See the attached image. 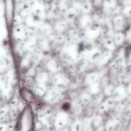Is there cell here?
Here are the masks:
<instances>
[{"mask_svg": "<svg viewBox=\"0 0 131 131\" xmlns=\"http://www.w3.org/2000/svg\"><path fill=\"white\" fill-rule=\"evenodd\" d=\"M36 113L33 107L26 105L16 119L15 131H36Z\"/></svg>", "mask_w": 131, "mask_h": 131, "instance_id": "cell-1", "label": "cell"}, {"mask_svg": "<svg viewBox=\"0 0 131 131\" xmlns=\"http://www.w3.org/2000/svg\"><path fill=\"white\" fill-rule=\"evenodd\" d=\"M67 92H65L57 87L50 86L44 96L42 98V101L45 104L55 107L60 105L64 100H65Z\"/></svg>", "mask_w": 131, "mask_h": 131, "instance_id": "cell-2", "label": "cell"}, {"mask_svg": "<svg viewBox=\"0 0 131 131\" xmlns=\"http://www.w3.org/2000/svg\"><path fill=\"white\" fill-rule=\"evenodd\" d=\"M72 114L69 110L60 109L54 111L53 120V128L55 130L69 127L72 121Z\"/></svg>", "mask_w": 131, "mask_h": 131, "instance_id": "cell-3", "label": "cell"}, {"mask_svg": "<svg viewBox=\"0 0 131 131\" xmlns=\"http://www.w3.org/2000/svg\"><path fill=\"white\" fill-rule=\"evenodd\" d=\"M71 83V77L65 70L55 73L51 77V86L57 87L65 92H68Z\"/></svg>", "mask_w": 131, "mask_h": 131, "instance_id": "cell-4", "label": "cell"}, {"mask_svg": "<svg viewBox=\"0 0 131 131\" xmlns=\"http://www.w3.org/2000/svg\"><path fill=\"white\" fill-rule=\"evenodd\" d=\"M35 32L27 28L24 24L13 25L12 28L11 36L13 42H24L31 33Z\"/></svg>", "mask_w": 131, "mask_h": 131, "instance_id": "cell-5", "label": "cell"}, {"mask_svg": "<svg viewBox=\"0 0 131 131\" xmlns=\"http://www.w3.org/2000/svg\"><path fill=\"white\" fill-rule=\"evenodd\" d=\"M20 98L27 104L33 106V105H37L42 102V100L38 98L31 89L26 87H22L19 89Z\"/></svg>", "mask_w": 131, "mask_h": 131, "instance_id": "cell-6", "label": "cell"}, {"mask_svg": "<svg viewBox=\"0 0 131 131\" xmlns=\"http://www.w3.org/2000/svg\"><path fill=\"white\" fill-rule=\"evenodd\" d=\"M111 24L114 32H125L129 26L127 20L122 14L111 17Z\"/></svg>", "mask_w": 131, "mask_h": 131, "instance_id": "cell-7", "label": "cell"}, {"mask_svg": "<svg viewBox=\"0 0 131 131\" xmlns=\"http://www.w3.org/2000/svg\"><path fill=\"white\" fill-rule=\"evenodd\" d=\"M116 104L117 103L113 96L105 97L102 103L97 108V111H98L97 113L101 114L103 116L107 115L111 112L115 110Z\"/></svg>", "mask_w": 131, "mask_h": 131, "instance_id": "cell-8", "label": "cell"}, {"mask_svg": "<svg viewBox=\"0 0 131 131\" xmlns=\"http://www.w3.org/2000/svg\"><path fill=\"white\" fill-rule=\"evenodd\" d=\"M43 68L50 73L51 75L64 70L61 62L59 59L51 57L43 63Z\"/></svg>", "mask_w": 131, "mask_h": 131, "instance_id": "cell-9", "label": "cell"}, {"mask_svg": "<svg viewBox=\"0 0 131 131\" xmlns=\"http://www.w3.org/2000/svg\"><path fill=\"white\" fill-rule=\"evenodd\" d=\"M93 23V20L92 14H81L76 18L75 21V27L81 32L85 30Z\"/></svg>", "mask_w": 131, "mask_h": 131, "instance_id": "cell-10", "label": "cell"}, {"mask_svg": "<svg viewBox=\"0 0 131 131\" xmlns=\"http://www.w3.org/2000/svg\"><path fill=\"white\" fill-rule=\"evenodd\" d=\"M37 69V71L34 77L35 83H38V84L44 85V86H51V77H52V75L49 72L45 70L43 68V66L40 69Z\"/></svg>", "mask_w": 131, "mask_h": 131, "instance_id": "cell-11", "label": "cell"}, {"mask_svg": "<svg viewBox=\"0 0 131 131\" xmlns=\"http://www.w3.org/2000/svg\"><path fill=\"white\" fill-rule=\"evenodd\" d=\"M112 96L116 101V103L125 101L129 96L127 92L125 84L118 83L117 85H116Z\"/></svg>", "mask_w": 131, "mask_h": 131, "instance_id": "cell-12", "label": "cell"}, {"mask_svg": "<svg viewBox=\"0 0 131 131\" xmlns=\"http://www.w3.org/2000/svg\"><path fill=\"white\" fill-rule=\"evenodd\" d=\"M54 32L58 34H65L70 28L69 23L65 18H59L52 23Z\"/></svg>", "mask_w": 131, "mask_h": 131, "instance_id": "cell-13", "label": "cell"}, {"mask_svg": "<svg viewBox=\"0 0 131 131\" xmlns=\"http://www.w3.org/2000/svg\"><path fill=\"white\" fill-rule=\"evenodd\" d=\"M118 5V0H102L101 12L105 16L111 17L113 11Z\"/></svg>", "mask_w": 131, "mask_h": 131, "instance_id": "cell-14", "label": "cell"}, {"mask_svg": "<svg viewBox=\"0 0 131 131\" xmlns=\"http://www.w3.org/2000/svg\"><path fill=\"white\" fill-rule=\"evenodd\" d=\"M93 95L88 91H87L84 87H82L80 89L78 95V99L80 102L83 104L84 107L87 108L92 104L93 100Z\"/></svg>", "mask_w": 131, "mask_h": 131, "instance_id": "cell-15", "label": "cell"}, {"mask_svg": "<svg viewBox=\"0 0 131 131\" xmlns=\"http://www.w3.org/2000/svg\"><path fill=\"white\" fill-rule=\"evenodd\" d=\"M113 39L114 42H115L117 49L126 46L125 32H115L113 37Z\"/></svg>", "mask_w": 131, "mask_h": 131, "instance_id": "cell-16", "label": "cell"}, {"mask_svg": "<svg viewBox=\"0 0 131 131\" xmlns=\"http://www.w3.org/2000/svg\"><path fill=\"white\" fill-rule=\"evenodd\" d=\"M49 87V86L38 84V83H35L34 86L33 87V88L31 89V90L33 91V92H34L35 96H37L38 98L42 100V98L44 96L45 94H46V92H47Z\"/></svg>", "mask_w": 131, "mask_h": 131, "instance_id": "cell-17", "label": "cell"}, {"mask_svg": "<svg viewBox=\"0 0 131 131\" xmlns=\"http://www.w3.org/2000/svg\"><path fill=\"white\" fill-rule=\"evenodd\" d=\"M104 118L102 115L99 114H95L94 116H91V125H92L93 131L104 123Z\"/></svg>", "mask_w": 131, "mask_h": 131, "instance_id": "cell-18", "label": "cell"}, {"mask_svg": "<svg viewBox=\"0 0 131 131\" xmlns=\"http://www.w3.org/2000/svg\"><path fill=\"white\" fill-rule=\"evenodd\" d=\"M77 119H73L70 123V127L71 131H83V118L81 117H76Z\"/></svg>", "mask_w": 131, "mask_h": 131, "instance_id": "cell-19", "label": "cell"}, {"mask_svg": "<svg viewBox=\"0 0 131 131\" xmlns=\"http://www.w3.org/2000/svg\"><path fill=\"white\" fill-rule=\"evenodd\" d=\"M94 11V7H93L90 0L81 3V14H92Z\"/></svg>", "mask_w": 131, "mask_h": 131, "instance_id": "cell-20", "label": "cell"}, {"mask_svg": "<svg viewBox=\"0 0 131 131\" xmlns=\"http://www.w3.org/2000/svg\"><path fill=\"white\" fill-rule=\"evenodd\" d=\"M116 84L112 82H110L107 84L105 85L102 88V93L103 94L105 97H109V96H112L113 93L114 89Z\"/></svg>", "mask_w": 131, "mask_h": 131, "instance_id": "cell-21", "label": "cell"}, {"mask_svg": "<svg viewBox=\"0 0 131 131\" xmlns=\"http://www.w3.org/2000/svg\"><path fill=\"white\" fill-rule=\"evenodd\" d=\"M95 10H101L102 0H90Z\"/></svg>", "mask_w": 131, "mask_h": 131, "instance_id": "cell-22", "label": "cell"}, {"mask_svg": "<svg viewBox=\"0 0 131 131\" xmlns=\"http://www.w3.org/2000/svg\"><path fill=\"white\" fill-rule=\"evenodd\" d=\"M125 39H126V45L131 46V30L129 28L125 32Z\"/></svg>", "mask_w": 131, "mask_h": 131, "instance_id": "cell-23", "label": "cell"}, {"mask_svg": "<svg viewBox=\"0 0 131 131\" xmlns=\"http://www.w3.org/2000/svg\"><path fill=\"white\" fill-rule=\"evenodd\" d=\"M125 87H126V90L128 95L129 96H131V82L125 84Z\"/></svg>", "mask_w": 131, "mask_h": 131, "instance_id": "cell-24", "label": "cell"}, {"mask_svg": "<svg viewBox=\"0 0 131 131\" xmlns=\"http://www.w3.org/2000/svg\"><path fill=\"white\" fill-rule=\"evenodd\" d=\"M93 131H106V128H105L104 123V124L101 125V126H99V127H98L97 128H96Z\"/></svg>", "mask_w": 131, "mask_h": 131, "instance_id": "cell-25", "label": "cell"}, {"mask_svg": "<svg viewBox=\"0 0 131 131\" xmlns=\"http://www.w3.org/2000/svg\"><path fill=\"white\" fill-rule=\"evenodd\" d=\"M122 6H131V0H125L122 3Z\"/></svg>", "mask_w": 131, "mask_h": 131, "instance_id": "cell-26", "label": "cell"}, {"mask_svg": "<svg viewBox=\"0 0 131 131\" xmlns=\"http://www.w3.org/2000/svg\"><path fill=\"white\" fill-rule=\"evenodd\" d=\"M55 131H71L70 130V128L69 127H66L65 128H63L61 129L60 130H55Z\"/></svg>", "mask_w": 131, "mask_h": 131, "instance_id": "cell-27", "label": "cell"}, {"mask_svg": "<svg viewBox=\"0 0 131 131\" xmlns=\"http://www.w3.org/2000/svg\"><path fill=\"white\" fill-rule=\"evenodd\" d=\"M127 21H128V23H129V26H130V24H131V12H130V15H129V17H128V19H127Z\"/></svg>", "mask_w": 131, "mask_h": 131, "instance_id": "cell-28", "label": "cell"}, {"mask_svg": "<svg viewBox=\"0 0 131 131\" xmlns=\"http://www.w3.org/2000/svg\"><path fill=\"white\" fill-rule=\"evenodd\" d=\"M45 3H50L51 1H52L53 0H43Z\"/></svg>", "mask_w": 131, "mask_h": 131, "instance_id": "cell-29", "label": "cell"}, {"mask_svg": "<svg viewBox=\"0 0 131 131\" xmlns=\"http://www.w3.org/2000/svg\"><path fill=\"white\" fill-rule=\"evenodd\" d=\"M124 1H125V0H118V3L120 4V5H121V4Z\"/></svg>", "mask_w": 131, "mask_h": 131, "instance_id": "cell-30", "label": "cell"}, {"mask_svg": "<svg viewBox=\"0 0 131 131\" xmlns=\"http://www.w3.org/2000/svg\"><path fill=\"white\" fill-rule=\"evenodd\" d=\"M78 1H79V2H84V1H90V0H77Z\"/></svg>", "mask_w": 131, "mask_h": 131, "instance_id": "cell-31", "label": "cell"}, {"mask_svg": "<svg viewBox=\"0 0 131 131\" xmlns=\"http://www.w3.org/2000/svg\"><path fill=\"white\" fill-rule=\"evenodd\" d=\"M129 29H130V30H131V24H130V25L129 26Z\"/></svg>", "mask_w": 131, "mask_h": 131, "instance_id": "cell-32", "label": "cell"}]
</instances>
